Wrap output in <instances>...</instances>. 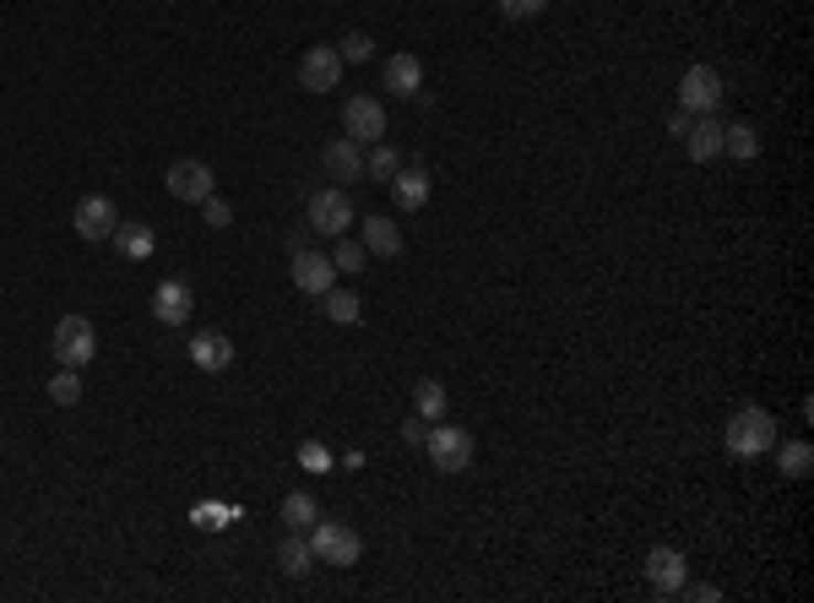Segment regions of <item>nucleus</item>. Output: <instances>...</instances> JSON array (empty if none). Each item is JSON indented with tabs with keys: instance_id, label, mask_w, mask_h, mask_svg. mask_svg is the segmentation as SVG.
Returning <instances> with one entry per match:
<instances>
[{
	"instance_id": "obj_1",
	"label": "nucleus",
	"mask_w": 814,
	"mask_h": 603,
	"mask_svg": "<svg viewBox=\"0 0 814 603\" xmlns=\"http://www.w3.org/2000/svg\"><path fill=\"white\" fill-rule=\"evenodd\" d=\"M776 446V419L765 408H739L728 419V452L733 457H765Z\"/></svg>"
},
{
	"instance_id": "obj_2",
	"label": "nucleus",
	"mask_w": 814,
	"mask_h": 603,
	"mask_svg": "<svg viewBox=\"0 0 814 603\" xmlns=\"http://www.w3.org/2000/svg\"><path fill=\"white\" fill-rule=\"evenodd\" d=\"M50 353L61 359V370H87L93 353H98V332L87 316H61L55 321V337H50Z\"/></svg>"
},
{
	"instance_id": "obj_3",
	"label": "nucleus",
	"mask_w": 814,
	"mask_h": 603,
	"mask_svg": "<svg viewBox=\"0 0 814 603\" xmlns=\"http://www.w3.org/2000/svg\"><path fill=\"white\" fill-rule=\"evenodd\" d=\"M310 549L320 565H359V554H364V543H359V533L353 528H342V522H315L310 528Z\"/></svg>"
},
{
	"instance_id": "obj_4",
	"label": "nucleus",
	"mask_w": 814,
	"mask_h": 603,
	"mask_svg": "<svg viewBox=\"0 0 814 603\" xmlns=\"http://www.w3.org/2000/svg\"><path fill=\"white\" fill-rule=\"evenodd\" d=\"M424 452H430V463H435L440 473H462L473 463V435H467L462 424H430Z\"/></svg>"
},
{
	"instance_id": "obj_5",
	"label": "nucleus",
	"mask_w": 814,
	"mask_h": 603,
	"mask_svg": "<svg viewBox=\"0 0 814 603\" xmlns=\"http://www.w3.org/2000/svg\"><path fill=\"white\" fill-rule=\"evenodd\" d=\"M163 186H169V197H175V201L201 207V201L218 191V174H212L201 158H175V163H169V174H163Z\"/></svg>"
},
{
	"instance_id": "obj_6",
	"label": "nucleus",
	"mask_w": 814,
	"mask_h": 603,
	"mask_svg": "<svg viewBox=\"0 0 814 603\" xmlns=\"http://www.w3.org/2000/svg\"><path fill=\"white\" fill-rule=\"evenodd\" d=\"M717 104H722V76L711 66H689L679 76V109H689V115H717Z\"/></svg>"
},
{
	"instance_id": "obj_7",
	"label": "nucleus",
	"mask_w": 814,
	"mask_h": 603,
	"mask_svg": "<svg viewBox=\"0 0 814 603\" xmlns=\"http://www.w3.org/2000/svg\"><path fill=\"white\" fill-rule=\"evenodd\" d=\"M342 136H353V141H385V109H380V98L370 93H359V98H348L342 104Z\"/></svg>"
},
{
	"instance_id": "obj_8",
	"label": "nucleus",
	"mask_w": 814,
	"mask_h": 603,
	"mask_svg": "<svg viewBox=\"0 0 814 603\" xmlns=\"http://www.w3.org/2000/svg\"><path fill=\"white\" fill-rule=\"evenodd\" d=\"M348 223H353V201H348V191H315L310 197V229L315 234H331V240H342L348 234Z\"/></svg>"
},
{
	"instance_id": "obj_9",
	"label": "nucleus",
	"mask_w": 814,
	"mask_h": 603,
	"mask_svg": "<svg viewBox=\"0 0 814 603\" xmlns=\"http://www.w3.org/2000/svg\"><path fill=\"white\" fill-rule=\"evenodd\" d=\"M115 223H120V212H115V201H109V197H82V201H76V212H71V229H76L87 245L109 240V234H115Z\"/></svg>"
},
{
	"instance_id": "obj_10",
	"label": "nucleus",
	"mask_w": 814,
	"mask_h": 603,
	"mask_svg": "<svg viewBox=\"0 0 814 603\" xmlns=\"http://www.w3.org/2000/svg\"><path fill=\"white\" fill-rule=\"evenodd\" d=\"M342 55L331 50V44H315V50H305V61H299V87L305 93H331L337 82H342Z\"/></svg>"
},
{
	"instance_id": "obj_11",
	"label": "nucleus",
	"mask_w": 814,
	"mask_h": 603,
	"mask_svg": "<svg viewBox=\"0 0 814 603\" xmlns=\"http://www.w3.org/2000/svg\"><path fill=\"white\" fill-rule=\"evenodd\" d=\"M190 310H195V294H190L186 277H163V283L152 288V316H158L163 327H186Z\"/></svg>"
},
{
	"instance_id": "obj_12",
	"label": "nucleus",
	"mask_w": 814,
	"mask_h": 603,
	"mask_svg": "<svg viewBox=\"0 0 814 603\" xmlns=\"http://www.w3.org/2000/svg\"><path fill=\"white\" fill-rule=\"evenodd\" d=\"M646 582H652V593H663V599L685 593V554L668 549V543H657V549L646 554Z\"/></svg>"
},
{
	"instance_id": "obj_13",
	"label": "nucleus",
	"mask_w": 814,
	"mask_h": 603,
	"mask_svg": "<svg viewBox=\"0 0 814 603\" xmlns=\"http://www.w3.org/2000/svg\"><path fill=\"white\" fill-rule=\"evenodd\" d=\"M320 169H326L331 180H342V186L364 180V152H359V141H353V136L326 141V147H320Z\"/></svg>"
},
{
	"instance_id": "obj_14",
	"label": "nucleus",
	"mask_w": 814,
	"mask_h": 603,
	"mask_svg": "<svg viewBox=\"0 0 814 603\" xmlns=\"http://www.w3.org/2000/svg\"><path fill=\"white\" fill-rule=\"evenodd\" d=\"M288 277H294V288L299 294H326L331 283H337V267H331V256H315V251H294V267H288Z\"/></svg>"
},
{
	"instance_id": "obj_15",
	"label": "nucleus",
	"mask_w": 814,
	"mask_h": 603,
	"mask_svg": "<svg viewBox=\"0 0 814 603\" xmlns=\"http://www.w3.org/2000/svg\"><path fill=\"white\" fill-rule=\"evenodd\" d=\"M190 364L207 370V375H218V370L234 364V342H229L223 332H195L190 337Z\"/></svg>"
},
{
	"instance_id": "obj_16",
	"label": "nucleus",
	"mask_w": 814,
	"mask_h": 603,
	"mask_svg": "<svg viewBox=\"0 0 814 603\" xmlns=\"http://www.w3.org/2000/svg\"><path fill=\"white\" fill-rule=\"evenodd\" d=\"M722 120L717 115H695V126H689L685 136V152L695 158V163H711V158H722Z\"/></svg>"
},
{
	"instance_id": "obj_17",
	"label": "nucleus",
	"mask_w": 814,
	"mask_h": 603,
	"mask_svg": "<svg viewBox=\"0 0 814 603\" xmlns=\"http://www.w3.org/2000/svg\"><path fill=\"white\" fill-rule=\"evenodd\" d=\"M385 87H391L397 98H419V93H424V61H419V55H391V61H385Z\"/></svg>"
},
{
	"instance_id": "obj_18",
	"label": "nucleus",
	"mask_w": 814,
	"mask_h": 603,
	"mask_svg": "<svg viewBox=\"0 0 814 603\" xmlns=\"http://www.w3.org/2000/svg\"><path fill=\"white\" fill-rule=\"evenodd\" d=\"M364 251H370V256H385V262L402 256V229H397L385 212H370V218H364Z\"/></svg>"
},
{
	"instance_id": "obj_19",
	"label": "nucleus",
	"mask_w": 814,
	"mask_h": 603,
	"mask_svg": "<svg viewBox=\"0 0 814 603\" xmlns=\"http://www.w3.org/2000/svg\"><path fill=\"white\" fill-rule=\"evenodd\" d=\"M109 240H115V251H120L126 262H147V256L158 251V234H152L147 223H126V218L115 223V234H109Z\"/></svg>"
},
{
	"instance_id": "obj_20",
	"label": "nucleus",
	"mask_w": 814,
	"mask_h": 603,
	"mask_svg": "<svg viewBox=\"0 0 814 603\" xmlns=\"http://www.w3.org/2000/svg\"><path fill=\"white\" fill-rule=\"evenodd\" d=\"M391 191H397V207H402V212H419V207L430 201V174H424L419 163H402L397 180H391Z\"/></svg>"
},
{
	"instance_id": "obj_21",
	"label": "nucleus",
	"mask_w": 814,
	"mask_h": 603,
	"mask_svg": "<svg viewBox=\"0 0 814 603\" xmlns=\"http://www.w3.org/2000/svg\"><path fill=\"white\" fill-rule=\"evenodd\" d=\"M320 299H326V316H331L337 327H359V316H364V299H359L353 288H337V283H331Z\"/></svg>"
},
{
	"instance_id": "obj_22",
	"label": "nucleus",
	"mask_w": 814,
	"mask_h": 603,
	"mask_svg": "<svg viewBox=\"0 0 814 603\" xmlns=\"http://www.w3.org/2000/svg\"><path fill=\"white\" fill-rule=\"evenodd\" d=\"M277 565H283V576H305L315 565V549L305 533H288L283 543H277Z\"/></svg>"
},
{
	"instance_id": "obj_23",
	"label": "nucleus",
	"mask_w": 814,
	"mask_h": 603,
	"mask_svg": "<svg viewBox=\"0 0 814 603\" xmlns=\"http://www.w3.org/2000/svg\"><path fill=\"white\" fill-rule=\"evenodd\" d=\"M283 522H288V533H305V528H315V522H320V506H315V495L294 489V495L283 500Z\"/></svg>"
},
{
	"instance_id": "obj_24",
	"label": "nucleus",
	"mask_w": 814,
	"mask_h": 603,
	"mask_svg": "<svg viewBox=\"0 0 814 603\" xmlns=\"http://www.w3.org/2000/svg\"><path fill=\"white\" fill-rule=\"evenodd\" d=\"M722 152L739 158V163H754V158H760V136H754V126H744V120L728 126V131H722Z\"/></svg>"
},
{
	"instance_id": "obj_25",
	"label": "nucleus",
	"mask_w": 814,
	"mask_h": 603,
	"mask_svg": "<svg viewBox=\"0 0 814 603\" xmlns=\"http://www.w3.org/2000/svg\"><path fill=\"white\" fill-rule=\"evenodd\" d=\"M776 463H782V478H810L814 473V446L810 441H787V446L776 452Z\"/></svg>"
},
{
	"instance_id": "obj_26",
	"label": "nucleus",
	"mask_w": 814,
	"mask_h": 603,
	"mask_svg": "<svg viewBox=\"0 0 814 603\" xmlns=\"http://www.w3.org/2000/svg\"><path fill=\"white\" fill-rule=\"evenodd\" d=\"M402 163H408V158H402L397 147H385V141H376V152L364 158V180H385V186H391Z\"/></svg>"
},
{
	"instance_id": "obj_27",
	"label": "nucleus",
	"mask_w": 814,
	"mask_h": 603,
	"mask_svg": "<svg viewBox=\"0 0 814 603\" xmlns=\"http://www.w3.org/2000/svg\"><path fill=\"white\" fill-rule=\"evenodd\" d=\"M234 517H240V511H234V506H218V500H201V506L190 511V522H195L201 533H218V528H229Z\"/></svg>"
},
{
	"instance_id": "obj_28",
	"label": "nucleus",
	"mask_w": 814,
	"mask_h": 603,
	"mask_svg": "<svg viewBox=\"0 0 814 603\" xmlns=\"http://www.w3.org/2000/svg\"><path fill=\"white\" fill-rule=\"evenodd\" d=\"M331 267H337V272H348V277L370 267V251H364V240H348V234H342V245L331 251Z\"/></svg>"
},
{
	"instance_id": "obj_29",
	"label": "nucleus",
	"mask_w": 814,
	"mask_h": 603,
	"mask_svg": "<svg viewBox=\"0 0 814 603\" xmlns=\"http://www.w3.org/2000/svg\"><path fill=\"white\" fill-rule=\"evenodd\" d=\"M413 402H419V419L440 424V413H445V387H440V381H419V387H413Z\"/></svg>"
},
{
	"instance_id": "obj_30",
	"label": "nucleus",
	"mask_w": 814,
	"mask_h": 603,
	"mask_svg": "<svg viewBox=\"0 0 814 603\" xmlns=\"http://www.w3.org/2000/svg\"><path fill=\"white\" fill-rule=\"evenodd\" d=\"M44 392H50V402H61V408H76L82 402V370H61Z\"/></svg>"
},
{
	"instance_id": "obj_31",
	"label": "nucleus",
	"mask_w": 814,
	"mask_h": 603,
	"mask_svg": "<svg viewBox=\"0 0 814 603\" xmlns=\"http://www.w3.org/2000/svg\"><path fill=\"white\" fill-rule=\"evenodd\" d=\"M337 55H342V61H353V66H359V61H370V55H376V39H370V33H348V39H342V50H337Z\"/></svg>"
},
{
	"instance_id": "obj_32",
	"label": "nucleus",
	"mask_w": 814,
	"mask_h": 603,
	"mask_svg": "<svg viewBox=\"0 0 814 603\" xmlns=\"http://www.w3.org/2000/svg\"><path fill=\"white\" fill-rule=\"evenodd\" d=\"M201 218H207L212 229H229V223H234V207H229V201H223L218 191H212V197L201 201Z\"/></svg>"
},
{
	"instance_id": "obj_33",
	"label": "nucleus",
	"mask_w": 814,
	"mask_h": 603,
	"mask_svg": "<svg viewBox=\"0 0 814 603\" xmlns=\"http://www.w3.org/2000/svg\"><path fill=\"white\" fill-rule=\"evenodd\" d=\"M299 468H310V473H326V468H331V452H326V446H320V441H305V446H299Z\"/></svg>"
},
{
	"instance_id": "obj_34",
	"label": "nucleus",
	"mask_w": 814,
	"mask_h": 603,
	"mask_svg": "<svg viewBox=\"0 0 814 603\" xmlns=\"http://www.w3.org/2000/svg\"><path fill=\"white\" fill-rule=\"evenodd\" d=\"M549 0H500V11L510 17V22H521V17H538Z\"/></svg>"
},
{
	"instance_id": "obj_35",
	"label": "nucleus",
	"mask_w": 814,
	"mask_h": 603,
	"mask_svg": "<svg viewBox=\"0 0 814 603\" xmlns=\"http://www.w3.org/2000/svg\"><path fill=\"white\" fill-rule=\"evenodd\" d=\"M402 441H408V446H419V452H424V441H430V419H419V413H413V419H408V424H402Z\"/></svg>"
},
{
	"instance_id": "obj_36",
	"label": "nucleus",
	"mask_w": 814,
	"mask_h": 603,
	"mask_svg": "<svg viewBox=\"0 0 814 603\" xmlns=\"http://www.w3.org/2000/svg\"><path fill=\"white\" fill-rule=\"evenodd\" d=\"M689 126H695V115H689V109H674V115H668V131L679 136V141L689 136Z\"/></svg>"
},
{
	"instance_id": "obj_37",
	"label": "nucleus",
	"mask_w": 814,
	"mask_h": 603,
	"mask_svg": "<svg viewBox=\"0 0 814 603\" xmlns=\"http://www.w3.org/2000/svg\"><path fill=\"white\" fill-rule=\"evenodd\" d=\"M689 599H700V603H717V599H722V588H711V582H700V588H695Z\"/></svg>"
}]
</instances>
